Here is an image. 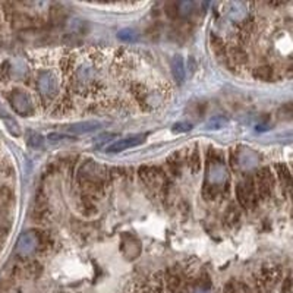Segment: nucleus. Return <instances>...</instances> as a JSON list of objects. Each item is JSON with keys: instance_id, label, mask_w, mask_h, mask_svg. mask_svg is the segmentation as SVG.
Masks as SVG:
<instances>
[{"instance_id": "nucleus-1", "label": "nucleus", "mask_w": 293, "mask_h": 293, "mask_svg": "<svg viewBox=\"0 0 293 293\" xmlns=\"http://www.w3.org/2000/svg\"><path fill=\"white\" fill-rule=\"evenodd\" d=\"M9 101H10L13 110L18 112L19 115L27 116V115H30V113L33 112V104H31V101H30V97H28L25 93H19V91L13 93V94L10 96Z\"/></svg>"}, {"instance_id": "nucleus-2", "label": "nucleus", "mask_w": 293, "mask_h": 293, "mask_svg": "<svg viewBox=\"0 0 293 293\" xmlns=\"http://www.w3.org/2000/svg\"><path fill=\"white\" fill-rule=\"evenodd\" d=\"M144 135H135V136H129V138H125V139H119L115 144H112L110 147H107V153L110 154H115V153H120V151H125L128 148H132V147H136L139 144L144 142Z\"/></svg>"}, {"instance_id": "nucleus-3", "label": "nucleus", "mask_w": 293, "mask_h": 293, "mask_svg": "<svg viewBox=\"0 0 293 293\" xmlns=\"http://www.w3.org/2000/svg\"><path fill=\"white\" fill-rule=\"evenodd\" d=\"M38 88H40V91H41L44 96L53 97V96L58 93V82H56L55 75L50 73V72L41 73L40 78H38Z\"/></svg>"}, {"instance_id": "nucleus-4", "label": "nucleus", "mask_w": 293, "mask_h": 293, "mask_svg": "<svg viewBox=\"0 0 293 293\" xmlns=\"http://www.w3.org/2000/svg\"><path fill=\"white\" fill-rule=\"evenodd\" d=\"M273 188V177L268 169H262L257 175V194L261 196H267L271 192Z\"/></svg>"}, {"instance_id": "nucleus-5", "label": "nucleus", "mask_w": 293, "mask_h": 293, "mask_svg": "<svg viewBox=\"0 0 293 293\" xmlns=\"http://www.w3.org/2000/svg\"><path fill=\"white\" fill-rule=\"evenodd\" d=\"M100 128L98 122H81V123H73L67 128L69 133H88Z\"/></svg>"}, {"instance_id": "nucleus-6", "label": "nucleus", "mask_w": 293, "mask_h": 293, "mask_svg": "<svg viewBox=\"0 0 293 293\" xmlns=\"http://www.w3.org/2000/svg\"><path fill=\"white\" fill-rule=\"evenodd\" d=\"M170 66H172V73H173V78L176 79V82L177 84H182L183 79H185V75H186L183 59L180 58V56H175V58L172 59V65Z\"/></svg>"}, {"instance_id": "nucleus-7", "label": "nucleus", "mask_w": 293, "mask_h": 293, "mask_svg": "<svg viewBox=\"0 0 293 293\" xmlns=\"http://www.w3.org/2000/svg\"><path fill=\"white\" fill-rule=\"evenodd\" d=\"M35 246V239L31 236V234H25L21 237V242H19V251L22 254H27L30 251H33Z\"/></svg>"}, {"instance_id": "nucleus-8", "label": "nucleus", "mask_w": 293, "mask_h": 293, "mask_svg": "<svg viewBox=\"0 0 293 293\" xmlns=\"http://www.w3.org/2000/svg\"><path fill=\"white\" fill-rule=\"evenodd\" d=\"M255 76L261 81H270L273 78V67L270 66H261L255 70Z\"/></svg>"}, {"instance_id": "nucleus-9", "label": "nucleus", "mask_w": 293, "mask_h": 293, "mask_svg": "<svg viewBox=\"0 0 293 293\" xmlns=\"http://www.w3.org/2000/svg\"><path fill=\"white\" fill-rule=\"evenodd\" d=\"M119 38L132 41V40H135V38H136V33H135L133 30H123V31H120V33H119Z\"/></svg>"}, {"instance_id": "nucleus-10", "label": "nucleus", "mask_w": 293, "mask_h": 293, "mask_svg": "<svg viewBox=\"0 0 293 293\" xmlns=\"http://www.w3.org/2000/svg\"><path fill=\"white\" fill-rule=\"evenodd\" d=\"M47 139L52 141V142H58V141H70L72 136H70V135H65V133H52V135L47 136Z\"/></svg>"}, {"instance_id": "nucleus-11", "label": "nucleus", "mask_w": 293, "mask_h": 293, "mask_svg": "<svg viewBox=\"0 0 293 293\" xmlns=\"http://www.w3.org/2000/svg\"><path fill=\"white\" fill-rule=\"evenodd\" d=\"M191 128H192L191 123H176L173 126L176 132H188V130H191Z\"/></svg>"}, {"instance_id": "nucleus-12", "label": "nucleus", "mask_w": 293, "mask_h": 293, "mask_svg": "<svg viewBox=\"0 0 293 293\" xmlns=\"http://www.w3.org/2000/svg\"><path fill=\"white\" fill-rule=\"evenodd\" d=\"M225 293H237V285L234 282H229L225 286Z\"/></svg>"}, {"instance_id": "nucleus-13", "label": "nucleus", "mask_w": 293, "mask_h": 293, "mask_svg": "<svg viewBox=\"0 0 293 293\" xmlns=\"http://www.w3.org/2000/svg\"><path fill=\"white\" fill-rule=\"evenodd\" d=\"M195 293H210V292H207V291H204V289H201V291H198V292H195Z\"/></svg>"}]
</instances>
